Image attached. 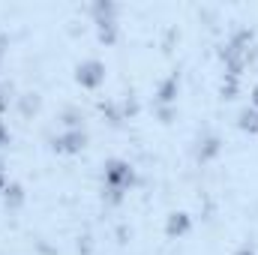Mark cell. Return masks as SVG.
Masks as SVG:
<instances>
[{
  "instance_id": "1",
  "label": "cell",
  "mask_w": 258,
  "mask_h": 255,
  "mask_svg": "<svg viewBox=\"0 0 258 255\" xmlns=\"http://www.w3.org/2000/svg\"><path fill=\"white\" fill-rule=\"evenodd\" d=\"M132 180H135V174H132V168H129L123 159H111L105 165V189L111 195V201H120L123 192L132 186Z\"/></svg>"
},
{
  "instance_id": "2",
  "label": "cell",
  "mask_w": 258,
  "mask_h": 255,
  "mask_svg": "<svg viewBox=\"0 0 258 255\" xmlns=\"http://www.w3.org/2000/svg\"><path fill=\"white\" fill-rule=\"evenodd\" d=\"M75 78H78L81 87H99L102 78H105V66L99 63V60H84V63L78 66Z\"/></svg>"
},
{
  "instance_id": "3",
  "label": "cell",
  "mask_w": 258,
  "mask_h": 255,
  "mask_svg": "<svg viewBox=\"0 0 258 255\" xmlns=\"http://www.w3.org/2000/svg\"><path fill=\"white\" fill-rule=\"evenodd\" d=\"M84 141H87V135L81 129H69L60 138H54V150H60V153H78L84 147Z\"/></svg>"
},
{
  "instance_id": "4",
  "label": "cell",
  "mask_w": 258,
  "mask_h": 255,
  "mask_svg": "<svg viewBox=\"0 0 258 255\" xmlns=\"http://www.w3.org/2000/svg\"><path fill=\"white\" fill-rule=\"evenodd\" d=\"M186 231H189V216L186 213H171V219H168V237L186 234Z\"/></svg>"
},
{
  "instance_id": "5",
  "label": "cell",
  "mask_w": 258,
  "mask_h": 255,
  "mask_svg": "<svg viewBox=\"0 0 258 255\" xmlns=\"http://www.w3.org/2000/svg\"><path fill=\"white\" fill-rule=\"evenodd\" d=\"M3 198H6V207H9V204H12V207H18V204L24 201L21 186H18V183H6V186H3Z\"/></svg>"
},
{
  "instance_id": "6",
  "label": "cell",
  "mask_w": 258,
  "mask_h": 255,
  "mask_svg": "<svg viewBox=\"0 0 258 255\" xmlns=\"http://www.w3.org/2000/svg\"><path fill=\"white\" fill-rule=\"evenodd\" d=\"M240 129H243V132H258V111L255 108L240 111Z\"/></svg>"
},
{
  "instance_id": "7",
  "label": "cell",
  "mask_w": 258,
  "mask_h": 255,
  "mask_svg": "<svg viewBox=\"0 0 258 255\" xmlns=\"http://www.w3.org/2000/svg\"><path fill=\"white\" fill-rule=\"evenodd\" d=\"M252 108L258 111V84H255V90H252Z\"/></svg>"
},
{
  "instance_id": "8",
  "label": "cell",
  "mask_w": 258,
  "mask_h": 255,
  "mask_svg": "<svg viewBox=\"0 0 258 255\" xmlns=\"http://www.w3.org/2000/svg\"><path fill=\"white\" fill-rule=\"evenodd\" d=\"M0 144H6V129H3V123H0Z\"/></svg>"
},
{
  "instance_id": "9",
  "label": "cell",
  "mask_w": 258,
  "mask_h": 255,
  "mask_svg": "<svg viewBox=\"0 0 258 255\" xmlns=\"http://www.w3.org/2000/svg\"><path fill=\"white\" fill-rule=\"evenodd\" d=\"M237 255H255V252H252L249 246H243V249H240V252H237Z\"/></svg>"
},
{
  "instance_id": "10",
  "label": "cell",
  "mask_w": 258,
  "mask_h": 255,
  "mask_svg": "<svg viewBox=\"0 0 258 255\" xmlns=\"http://www.w3.org/2000/svg\"><path fill=\"white\" fill-rule=\"evenodd\" d=\"M3 186H6V177H3V171H0V189H3Z\"/></svg>"
}]
</instances>
